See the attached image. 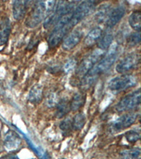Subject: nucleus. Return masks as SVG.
I'll return each mask as SVG.
<instances>
[{"instance_id":"nucleus-11","label":"nucleus","mask_w":141,"mask_h":159,"mask_svg":"<svg viewBox=\"0 0 141 159\" xmlns=\"http://www.w3.org/2000/svg\"><path fill=\"white\" fill-rule=\"evenodd\" d=\"M21 143V138L14 131L9 130L5 134L3 144L4 148L8 151H13L17 150L20 147Z\"/></svg>"},{"instance_id":"nucleus-28","label":"nucleus","mask_w":141,"mask_h":159,"mask_svg":"<svg viewBox=\"0 0 141 159\" xmlns=\"http://www.w3.org/2000/svg\"><path fill=\"white\" fill-rule=\"evenodd\" d=\"M77 66V61L76 59L71 58L66 61V63L64 66V70L66 73H69L72 71L73 70H75Z\"/></svg>"},{"instance_id":"nucleus-24","label":"nucleus","mask_w":141,"mask_h":159,"mask_svg":"<svg viewBox=\"0 0 141 159\" xmlns=\"http://www.w3.org/2000/svg\"><path fill=\"white\" fill-rule=\"evenodd\" d=\"M59 128L64 135H68L71 132V131L73 130L72 127V120H71L69 117L63 120L60 122Z\"/></svg>"},{"instance_id":"nucleus-13","label":"nucleus","mask_w":141,"mask_h":159,"mask_svg":"<svg viewBox=\"0 0 141 159\" xmlns=\"http://www.w3.org/2000/svg\"><path fill=\"white\" fill-rule=\"evenodd\" d=\"M126 14V8L124 6H119L114 9L109 13L107 19V27L108 29H111L114 27Z\"/></svg>"},{"instance_id":"nucleus-10","label":"nucleus","mask_w":141,"mask_h":159,"mask_svg":"<svg viewBox=\"0 0 141 159\" xmlns=\"http://www.w3.org/2000/svg\"><path fill=\"white\" fill-rule=\"evenodd\" d=\"M139 114L138 112H129L121 115L111 125V129L113 132H118L130 127L134 124L138 118Z\"/></svg>"},{"instance_id":"nucleus-14","label":"nucleus","mask_w":141,"mask_h":159,"mask_svg":"<svg viewBox=\"0 0 141 159\" xmlns=\"http://www.w3.org/2000/svg\"><path fill=\"white\" fill-rule=\"evenodd\" d=\"M11 25L9 18L4 17L0 20V46L6 44L9 40Z\"/></svg>"},{"instance_id":"nucleus-12","label":"nucleus","mask_w":141,"mask_h":159,"mask_svg":"<svg viewBox=\"0 0 141 159\" xmlns=\"http://www.w3.org/2000/svg\"><path fill=\"white\" fill-rule=\"evenodd\" d=\"M82 37H83V33L81 30H73L64 38L61 47L66 51L72 50L80 43Z\"/></svg>"},{"instance_id":"nucleus-15","label":"nucleus","mask_w":141,"mask_h":159,"mask_svg":"<svg viewBox=\"0 0 141 159\" xmlns=\"http://www.w3.org/2000/svg\"><path fill=\"white\" fill-rule=\"evenodd\" d=\"M30 2L14 1L13 2V16L15 20L22 19L26 14Z\"/></svg>"},{"instance_id":"nucleus-7","label":"nucleus","mask_w":141,"mask_h":159,"mask_svg":"<svg viewBox=\"0 0 141 159\" xmlns=\"http://www.w3.org/2000/svg\"><path fill=\"white\" fill-rule=\"evenodd\" d=\"M104 55V51L99 50L98 48L94 50L91 54H90L86 58H84L81 61V62L79 64L78 67L76 68V75L81 79L83 78L101 60Z\"/></svg>"},{"instance_id":"nucleus-5","label":"nucleus","mask_w":141,"mask_h":159,"mask_svg":"<svg viewBox=\"0 0 141 159\" xmlns=\"http://www.w3.org/2000/svg\"><path fill=\"white\" fill-rule=\"evenodd\" d=\"M138 83L136 76L132 74H121L109 81L108 88L114 93H119L134 87Z\"/></svg>"},{"instance_id":"nucleus-17","label":"nucleus","mask_w":141,"mask_h":159,"mask_svg":"<svg viewBox=\"0 0 141 159\" xmlns=\"http://www.w3.org/2000/svg\"><path fill=\"white\" fill-rule=\"evenodd\" d=\"M102 34V30L99 27L94 28L93 29H92L90 31L88 35H86V38H85L84 43L86 45L88 46V47H91L93 45L95 44L97 42H98V40L100 38L101 35Z\"/></svg>"},{"instance_id":"nucleus-21","label":"nucleus","mask_w":141,"mask_h":159,"mask_svg":"<svg viewBox=\"0 0 141 159\" xmlns=\"http://www.w3.org/2000/svg\"><path fill=\"white\" fill-rule=\"evenodd\" d=\"M130 26L135 31H140L141 28V13L140 11H133L129 17Z\"/></svg>"},{"instance_id":"nucleus-29","label":"nucleus","mask_w":141,"mask_h":159,"mask_svg":"<svg viewBox=\"0 0 141 159\" xmlns=\"http://www.w3.org/2000/svg\"><path fill=\"white\" fill-rule=\"evenodd\" d=\"M0 159H19V158L16 155L13 154V153H9V154L2 156Z\"/></svg>"},{"instance_id":"nucleus-9","label":"nucleus","mask_w":141,"mask_h":159,"mask_svg":"<svg viewBox=\"0 0 141 159\" xmlns=\"http://www.w3.org/2000/svg\"><path fill=\"white\" fill-rule=\"evenodd\" d=\"M140 57L136 52L129 54L117 64L116 71L119 74H125L132 70H135L140 65Z\"/></svg>"},{"instance_id":"nucleus-23","label":"nucleus","mask_w":141,"mask_h":159,"mask_svg":"<svg viewBox=\"0 0 141 159\" xmlns=\"http://www.w3.org/2000/svg\"><path fill=\"white\" fill-rule=\"evenodd\" d=\"M86 122V115L83 112L76 114L72 120V127L73 130H81L83 129Z\"/></svg>"},{"instance_id":"nucleus-19","label":"nucleus","mask_w":141,"mask_h":159,"mask_svg":"<svg viewBox=\"0 0 141 159\" xmlns=\"http://www.w3.org/2000/svg\"><path fill=\"white\" fill-rule=\"evenodd\" d=\"M55 116L57 118H62L68 114L70 110V102L66 98H63L56 105Z\"/></svg>"},{"instance_id":"nucleus-16","label":"nucleus","mask_w":141,"mask_h":159,"mask_svg":"<svg viewBox=\"0 0 141 159\" xmlns=\"http://www.w3.org/2000/svg\"><path fill=\"white\" fill-rule=\"evenodd\" d=\"M43 98V87L40 84H35L30 90L28 100L30 103L36 105L40 103Z\"/></svg>"},{"instance_id":"nucleus-6","label":"nucleus","mask_w":141,"mask_h":159,"mask_svg":"<svg viewBox=\"0 0 141 159\" xmlns=\"http://www.w3.org/2000/svg\"><path fill=\"white\" fill-rule=\"evenodd\" d=\"M96 3L94 1H84L79 4L74 9L72 16H71L68 24L71 29L81 22L82 20L87 17L94 11Z\"/></svg>"},{"instance_id":"nucleus-4","label":"nucleus","mask_w":141,"mask_h":159,"mask_svg":"<svg viewBox=\"0 0 141 159\" xmlns=\"http://www.w3.org/2000/svg\"><path fill=\"white\" fill-rule=\"evenodd\" d=\"M75 6L76 2H68L65 1L56 2L54 11L45 19V29H47L52 27V25H55L61 17L69 13L73 12Z\"/></svg>"},{"instance_id":"nucleus-25","label":"nucleus","mask_w":141,"mask_h":159,"mask_svg":"<svg viewBox=\"0 0 141 159\" xmlns=\"http://www.w3.org/2000/svg\"><path fill=\"white\" fill-rule=\"evenodd\" d=\"M127 43L130 47H134L138 45L140 42V31H135L130 33L127 38Z\"/></svg>"},{"instance_id":"nucleus-8","label":"nucleus","mask_w":141,"mask_h":159,"mask_svg":"<svg viewBox=\"0 0 141 159\" xmlns=\"http://www.w3.org/2000/svg\"><path fill=\"white\" fill-rule=\"evenodd\" d=\"M141 94L140 90H137L133 93L128 94L118 102L116 110L119 112L130 111L139 106L140 103Z\"/></svg>"},{"instance_id":"nucleus-1","label":"nucleus","mask_w":141,"mask_h":159,"mask_svg":"<svg viewBox=\"0 0 141 159\" xmlns=\"http://www.w3.org/2000/svg\"><path fill=\"white\" fill-rule=\"evenodd\" d=\"M118 54H119V47L117 43H114L110 46L108 51L101 60L81 79L80 85L82 89L86 90L90 88L95 83L101 74L108 70L114 65L117 58Z\"/></svg>"},{"instance_id":"nucleus-2","label":"nucleus","mask_w":141,"mask_h":159,"mask_svg":"<svg viewBox=\"0 0 141 159\" xmlns=\"http://www.w3.org/2000/svg\"><path fill=\"white\" fill-rule=\"evenodd\" d=\"M56 3L55 1L35 2L25 20V25L29 29H34L38 26L40 23L54 11Z\"/></svg>"},{"instance_id":"nucleus-3","label":"nucleus","mask_w":141,"mask_h":159,"mask_svg":"<svg viewBox=\"0 0 141 159\" xmlns=\"http://www.w3.org/2000/svg\"><path fill=\"white\" fill-rule=\"evenodd\" d=\"M72 14L73 12L64 15L55 25V29H53L48 38V45L50 48H55L59 44L68 32L71 29L68 22L72 16Z\"/></svg>"},{"instance_id":"nucleus-20","label":"nucleus","mask_w":141,"mask_h":159,"mask_svg":"<svg viewBox=\"0 0 141 159\" xmlns=\"http://www.w3.org/2000/svg\"><path fill=\"white\" fill-rule=\"evenodd\" d=\"M85 102H86V95L83 93H76L70 102V110L73 112L78 111L84 106Z\"/></svg>"},{"instance_id":"nucleus-30","label":"nucleus","mask_w":141,"mask_h":159,"mask_svg":"<svg viewBox=\"0 0 141 159\" xmlns=\"http://www.w3.org/2000/svg\"><path fill=\"white\" fill-rule=\"evenodd\" d=\"M0 151H1V133H0Z\"/></svg>"},{"instance_id":"nucleus-22","label":"nucleus","mask_w":141,"mask_h":159,"mask_svg":"<svg viewBox=\"0 0 141 159\" xmlns=\"http://www.w3.org/2000/svg\"><path fill=\"white\" fill-rule=\"evenodd\" d=\"M121 159H138L140 156V148H132L122 150L119 153Z\"/></svg>"},{"instance_id":"nucleus-27","label":"nucleus","mask_w":141,"mask_h":159,"mask_svg":"<svg viewBox=\"0 0 141 159\" xmlns=\"http://www.w3.org/2000/svg\"><path fill=\"white\" fill-rule=\"evenodd\" d=\"M59 101L60 100L59 98L58 95L55 92H52L47 97V105L51 107H56Z\"/></svg>"},{"instance_id":"nucleus-26","label":"nucleus","mask_w":141,"mask_h":159,"mask_svg":"<svg viewBox=\"0 0 141 159\" xmlns=\"http://www.w3.org/2000/svg\"><path fill=\"white\" fill-rule=\"evenodd\" d=\"M140 138V133L137 131L130 130L128 131L125 133V139H126L128 142L129 143H135L138 142Z\"/></svg>"},{"instance_id":"nucleus-18","label":"nucleus","mask_w":141,"mask_h":159,"mask_svg":"<svg viewBox=\"0 0 141 159\" xmlns=\"http://www.w3.org/2000/svg\"><path fill=\"white\" fill-rule=\"evenodd\" d=\"M113 40H114V35L112 33L108 31L105 32L104 34H102L100 38L97 42V46H98V49L105 51L107 49H109L110 46L112 45Z\"/></svg>"}]
</instances>
